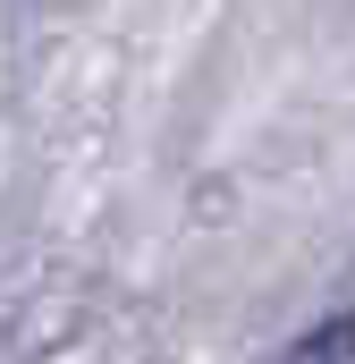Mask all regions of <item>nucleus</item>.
<instances>
[{
	"mask_svg": "<svg viewBox=\"0 0 355 364\" xmlns=\"http://www.w3.org/2000/svg\"><path fill=\"white\" fill-rule=\"evenodd\" d=\"M355 356V314L347 322H330V331H313V339H296L288 348V364H347Z\"/></svg>",
	"mask_w": 355,
	"mask_h": 364,
	"instance_id": "f257e3e1",
	"label": "nucleus"
}]
</instances>
